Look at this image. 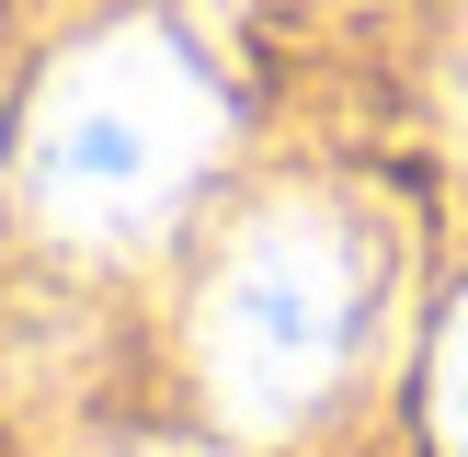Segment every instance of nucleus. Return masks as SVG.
<instances>
[{
  "label": "nucleus",
  "mask_w": 468,
  "mask_h": 457,
  "mask_svg": "<svg viewBox=\"0 0 468 457\" xmlns=\"http://www.w3.org/2000/svg\"><path fill=\"white\" fill-rule=\"evenodd\" d=\"M434 434H446V457H468V297L434 332Z\"/></svg>",
  "instance_id": "3"
},
{
  "label": "nucleus",
  "mask_w": 468,
  "mask_h": 457,
  "mask_svg": "<svg viewBox=\"0 0 468 457\" xmlns=\"http://www.w3.org/2000/svg\"><path fill=\"white\" fill-rule=\"evenodd\" d=\"M457 91H468V80H457Z\"/></svg>",
  "instance_id": "4"
},
{
  "label": "nucleus",
  "mask_w": 468,
  "mask_h": 457,
  "mask_svg": "<svg viewBox=\"0 0 468 457\" xmlns=\"http://www.w3.org/2000/svg\"><path fill=\"white\" fill-rule=\"evenodd\" d=\"M229 137L218 69L172 35L160 12L91 23L23 103V195L69 240H149L183 218Z\"/></svg>",
  "instance_id": "1"
},
{
  "label": "nucleus",
  "mask_w": 468,
  "mask_h": 457,
  "mask_svg": "<svg viewBox=\"0 0 468 457\" xmlns=\"http://www.w3.org/2000/svg\"><path fill=\"white\" fill-rule=\"evenodd\" d=\"M378 309V251L355 240V218L332 206H263L229 240L218 286H206V388L240 434H286L343 388Z\"/></svg>",
  "instance_id": "2"
}]
</instances>
